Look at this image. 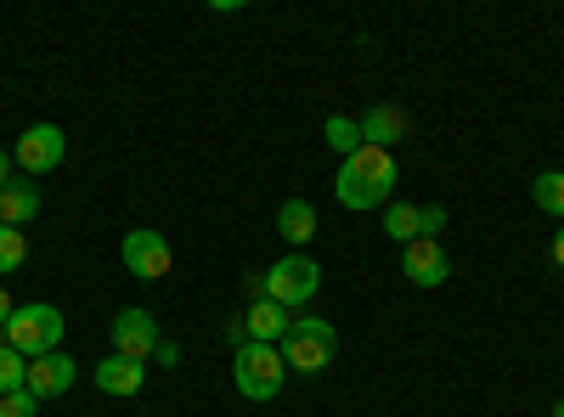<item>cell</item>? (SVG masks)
Listing matches in <instances>:
<instances>
[{"label": "cell", "instance_id": "obj_5", "mask_svg": "<svg viewBox=\"0 0 564 417\" xmlns=\"http://www.w3.org/2000/svg\"><path fill=\"white\" fill-rule=\"evenodd\" d=\"M322 288V265L311 254H282L271 271H265V299H276L282 310H294V305H311Z\"/></svg>", "mask_w": 564, "mask_h": 417}, {"label": "cell", "instance_id": "obj_8", "mask_svg": "<svg viewBox=\"0 0 564 417\" xmlns=\"http://www.w3.org/2000/svg\"><path fill=\"white\" fill-rule=\"evenodd\" d=\"M153 350H159V321H153V310L124 305V310L113 316V355L153 361Z\"/></svg>", "mask_w": 564, "mask_h": 417}, {"label": "cell", "instance_id": "obj_10", "mask_svg": "<svg viewBox=\"0 0 564 417\" xmlns=\"http://www.w3.org/2000/svg\"><path fill=\"white\" fill-rule=\"evenodd\" d=\"M74 378H79V366L57 350V355H40V361H29V378H23V389L45 406V400L68 395V389H74Z\"/></svg>", "mask_w": 564, "mask_h": 417}, {"label": "cell", "instance_id": "obj_25", "mask_svg": "<svg viewBox=\"0 0 564 417\" xmlns=\"http://www.w3.org/2000/svg\"><path fill=\"white\" fill-rule=\"evenodd\" d=\"M0 187H12V158L0 153Z\"/></svg>", "mask_w": 564, "mask_h": 417}, {"label": "cell", "instance_id": "obj_22", "mask_svg": "<svg viewBox=\"0 0 564 417\" xmlns=\"http://www.w3.org/2000/svg\"><path fill=\"white\" fill-rule=\"evenodd\" d=\"M153 361H159V366H181V344H175V339H159Z\"/></svg>", "mask_w": 564, "mask_h": 417}, {"label": "cell", "instance_id": "obj_24", "mask_svg": "<svg viewBox=\"0 0 564 417\" xmlns=\"http://www.w3.org/2000/svg\"><path fill=\"white\" fill-rule=\"evenodd\" d=\"M553 265H558V271H564V226H558V231H553Z\"/></svg>", "mask_w": 564, "mask_h": 417}, {"label": "cell", "instance_id": "obj_15", "mask_svg": "<svg viewBox=\"0 0 564 417\" xmlns=\"http://www.w3.org/2000/svg\"><path fill=\"white\" fill-rule=\"evenodd\" d=\"M40 215V193L29 187V180H12V187H0V226H29Z\"/></svg>", "mask_w": 564, "mask_h": 417}, {"label": "cell", "instance_id": "obj_7", "mask_svg": "<svg viewBox=\"0 0 564 417\" xmlns=\"http://www.w3.org/2000/svg\"><path fill=\"white\" fill-rule=\"evenodd\" d=\"M63 153H68V135H63L57 124H29V130L18 135V147H12V164H18L23 175H52V169L63 164Z\"/></svg>", "mask_w": 564, "mask_h": 417}, {"label": "cell", "instance_id": "obj_3", "mask_svg": "<svg viewBox=\"0 0 564 417\" xmlns=\"http://www.w3.org/2000/svg\"><path fill=\"white\" fill-rule=\"evenodd\" d=\"M276 350L289 361V373H327V361L339 355V333L322 316H294Z\"/></svg>", "mask_w": 564, "mask_h": 417}, {"label": "cell", "instance_id": "obj_18", "mask_svg": "<svg viewBox=\"0 0 564 417\" xmlns=\"http://www.w3.org/2000/svg\"><path fill=\"white\" fill-rule=\"evenodd\" d=\"M327 147H334L339 158L361 153V147H367V142H361V124H356V119H345V113H334V119H327Z\"/></svg>", "mask_w": 564, "mask_h": 417}, {"label": "cell", "instance_id": "obj_6", "mask_svg": "<svg viewBox=\"0 0 564 417\" xmlns=\"http://www.w3.org/2000/svg\"><path fill=\"white\" fill-rule=\"evenodd\" d=\"M119 254H124V271H130V276H141V283H159V276H170V265H175L170 238H164V231H148V226L124 231Z\"/></svg>", "mask_w": 564, "mask_h": 417}, {"label": "cell", "instance_id": "obj_17", "mask_svg": "<svg viewBox=\"0 0 564 417\" xmlns=\"http://www.w3.org/2000/svg\"><path fill=\"white\" fill-rule=\"evenodd\" d=\"M531 198H536L542 215L564 220V169H542V175L531 180Z\"/></svg>", "mask_w": 564, "mask_h": 417}, {"label": "cell", "instance_id": "obj_16", "mask_svg": "<svg viewBox=\"0 0 564 417\" xmlns=\"http://www.w3.org/2000/svg\"><path fill=\"white\" fill-rule=\"evenodd\" d=\"M276 231H282L289 243H311V238H316V209H311L305 198H289V204L276 209Z\"/></svg>", "mask_w": 564, "mask_h": 417}, {"label": "cell", "instance_id": "obj_11", "mask_svg": "<svg viewBox=\"0 0 564 417\" xmlns=\"http://www.w3.org/2000/svg\"><path fill=\"white\" fill-rule=\"evenodd\" d=\"M401 271H406V283H417V288H441L446 276H452V254L435 238H417V243H406Z\"/></svg>", "mask_w": 564, "mask_h": 417}, {"label": "cell", "instance_id": "obj_14", "mask_svg": "<svg viewBox=\"0 0 564 417\" xmlns=\"http://www.w3.org/2000/svg\"><path fill=\"white\" fill-rule=\"evenodd\" d=\"M356 124H361V142H367V147H384V153L406 135V113H401V108H390V102L367 108V119H356Z\"/></svg>", "mask_w": 564, "mask_h": 417}, {"label": "cell", "instance_id": "obj_26", "mask_svg": "<svg viewBox=\"0 0 564 417\" xmlns=\"http://www.w3.org/2000/svg\"><path fill=\"white\" fill-rule=\"evenodd\" d=\"M553 417H564V400H553Z\"/></svg>", "mask_w": 564, "mask_h": 417}, {"label": "cell", "instance_id": "obj_23", "mask_svg": "<svg viewBox=\"0 0 564 417\" xmlns=\"http://www.w3.org/2000/svg\"><path fill=\"white\" fill-rule=\"evenodd\" d=\"M12 310H18V305H12V294L0 288V328H7V321H12Z\"/></svg>", "mask_w": 564, "mask_h": 417}, {"label": "cell", "instance_id": "obj_20", "mask_svg": "<svg viewBox=\"0 0 564 417\" xmlns=\"http://www.w3.org/2000/svg\"><path fill=\"white\" fill-rule=\"evenodd\" d=\"M29 260V238L18 226H0V271H18Z\"/></svg>", "mask_w": 564, "mask_h": 417}, {"label": "cell", "instance_id": "obj_12", "mask_svg": "<svg viewBox=\"0 0 564 417\" xmlns=\"http://www.w3.org/2000/svg\"><path fill=\"white\" fill-rule=\"evenodd\" d=\"M141 384H148V361H130V355L97 361V389L102 395H135Z\"/></svg>", "mask_w": 564, "mask_h": 417}, {"label": "cell", "instance_id": "obj_13", "mask_svg": "<svg viewBox=\"0 0 564 417\" xmlns=\"http://www.w3.org/2000/svg\"><path fill=\"white\" fill-rule=\"evenodd\" d=\"M289 321H294V316H282L276 299H254V305L243 310V333H249V344H282Z\"/></svg>", "mask_w": 564, "mask_h": 417}, {"label": "cell", "instance_id": "obj_9", "mask_svg": "<svg viewBox=\"0 0 564 417\" xmlns=\"http://www.w3.org/2000/svg\"><path fill=\"white\" fill-rule=\"evenodd\" d=\"M446 226V209L441 204H390L384 209V231H390V238L395 243H417V238H435V231Z\"/></svg>", "mask_w": 564, "mask_h": 417}, {"label": "cell", "instance_id": "obj_19", "mask_svg": "<svg viewBox=\"0 0 564 417\" xmlns=\"http://www.w3.org/2000/svg\"><path fill=\"white\" fill-rule=\"evenodd\" d=\"M23 378H29V361H23L12 344H0V395L23 389Z\"/></svg>", "mask_w": 564, "mask_h": 417}, {"label": "cell", "instance_id": "obj_21", "mask_svg": "<svg viewBox=\"0 0 564 417\" xmlns=\"http://www.w3.org/2000/svg\"><path fill=\"white\" fill-rule=\"evenodd\" d=\"M0 417H40V400L29 389H12V395H0Z\"/></svg>", "mask_w": 564, "mask_h": 417}, {"label": "cell", "instance_id": "obj_1", "mask_svg": "<svg viewBox=\"0 0 564 417\" xmlns=\"http://www.w3.org/2000/svg\"><path fill=\"white\" fill-rule=\"evenodd\" d=\"M395 180H401V169H395V158L384 147H361V153H350L339 164L334 193H339L345 209H390Z\"/></svg>", "mask_w": 564, "mask_h": 417}, {"label": "cell", "instance_id": "obj_4", "mask_svg": "<svg viewBox=\"0 0 564 417\" xmlns=\"http://www.w3.org/2000/svg\"><path fill=\"white\" fill-rule=\"evenodd\" d=\"M282 373H289V361H282L276 344H243L238 361H231V378H238L243 400H276L282 395Z\"/></svg>", "mask_w": 564, "mask_h": 417}, {"label": "cell", "instance_id": "obj_2", "mask_svg": "<svg viewBox=\"0 0 564 417\" xmlns=\"http://www.w3.org/2000/svg\"><path fill=\"white\" fill-rule=\"evenodd\" d=\"M7 344L23 355V361H40V355H57L63 350V310L57 305H18L7 328Z\"/></svg>", "mask_w": 564, "mask_h": 417}]
</instances>
